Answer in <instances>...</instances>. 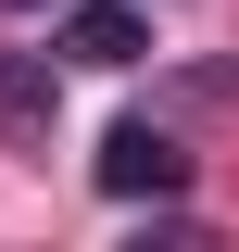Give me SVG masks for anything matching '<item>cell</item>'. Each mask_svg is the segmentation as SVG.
<instances>
[{
  "mask_svg": "<svg viewBox=\"0 0 239 252\" xmlns=\"http://www.w3.org/2000/svg\"><path fill=\"white\" fill-rule=\"evenodd\" d=\"M101 189H114V202H177V189H189V152L151 114H126L114 139H101Z\"/></svg>",
  "mask_w": 239,
  "mask_h": 252,
  "instance_id": "6da1fadb",
  "label": "cell"
},
{
  "mask_svg": "<svg viewBox=\"0 0 239 252\" xmlns=\"http://www.w3.org/2000/svg\"><path fill=\"white\" fill-rule=\"evenodd\" d=\"M63 51L76 63H139L151 51V13L139 0H76V13H63Z\"/></svg>",
  "mask_w": 239,
  "mask_h": 252,
  "instance_id": "7a4b0ae2",
  "label": "cell"
},
{
  "mask_svg": "<svg viewBox=\"0 0 239 252\" xmlns=\"http://www.w3.org/2000/svg\"><path fill=\"white\" fill-rule=\"evenodd\" d=\"M51 101H63L51 51H13V63H0V139H26V126H51Z\"/></svg>",
  "mask_w": 239,
  "mask_h": 252,
  "instance_id": "3957f363",
  "label": "cell"
},
{
  "mask_svg": "<svg viewBox=\"0 0 239 252\" xmlns=\"http://www.w3.org/2000/svg\"><path fill=\"white\" fill-rule=\"evenodd\" d=\"M0 13H38V0H0Z\"/></svg>",
  "mask_w": 239,
  "mask_h": 252,
  "instance_id": "277c9868",
  "label": "cell"
}]
</instances>
